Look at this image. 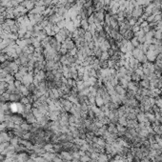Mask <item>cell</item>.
Segmentation results:
<instances>
[{"label": "cell", "mask_w": 162, "mask_h": 162, "mask_svg": "<svg viewBox=\"0 0 162 162\" xmlns=\"http://www.w3.org/2000/svg\"><path fill=\"white\" fill-rule=\"evenodd\" d=\"M144 12H145V8H144L143 6L137 5V6L135 7L134 10H132V17H135V18L138 19V18H140V17L143 15Z\"/></svg>", "instance_id": "cell-1"}, {"label": "cell", "mask_w": 162, "mask_h": 162, "mask_svg": "<svg viewBox=\"0 0 162 162\" xmlns=\"http://www.w3.org/2000/svg\"><path fill=\"white\" fill-rule=\"evenodd\" d=\"M107 159H108V158H107L106 155H101V156H100V161H101V162H106Z\"/></svg>", "instance_id": "cell-2"}]
</instances>
